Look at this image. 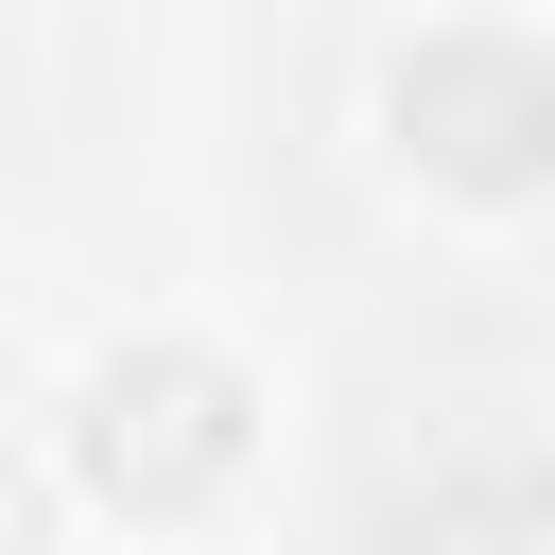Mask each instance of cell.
Returning a JSON list of instances; mask_svg holds the SVG:
<instances>
[{
	"instance_id": "6da1fadb",
	"label": "cell",
	"mask_w": 555,
	"mask_h": 555,
	"mask_svg": "<svg viewBox=\"0 0 555 555\" xmlns=\"http://www.w3.org/2000/svg\"><path fill=\"white\" fill-rule=\"evenodd\" d=\"M243 451H260V382L225 347H191V330L104 347L87 399H69V468H87L104 520H208L243 486Z\"/></svg>"
},
{
	"instance_id": "7a4b0ae2",
	"label": "cell",
	"mask_w": 555,
	"mask_h": 555,
	"mask_svg": "<svg viewBox=\"0 0 555 555\" xmlns=\"http://www.w3.org/2000/svg\"><path fill=\"white\" fill-rule=\"evenodd\" d=\"M382 139H399V173L503 208V191L555 173V69H538L503 17H434V35L382 69Z\"/></svg>"
}]
</instances>
